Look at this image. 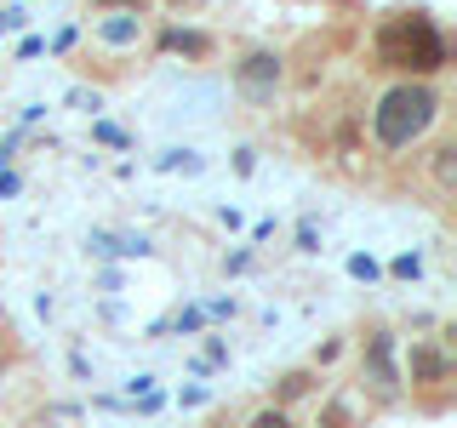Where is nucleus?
Here are the masks:
<instances>
[{"label": "nucleus", "mask_w": 457, "mask_h": 428, "mask_svg": "<svg viewBox=\"0 0 457 428\" xmlns=\"http://www.w3.org/2000/svg\"><path fill=\"white\" fill-rule=\"evenodd\" d=\"M378 57L389 69H418V75H428V69L446 63V40H440V29L428 18H389L378 29Z\"/></svg>", "instance_id": "1"}, {"label": "nucleus", "mask_w": 457, "mask_h": 428, "mask_svg": "<svg viewBox=\"0 0 457 428\" xmlns=\"http://www.w3.org/2000/svg\"><path fill=\"white\" fill-rule=\"evenodd\" d=\"M257 428H292V423H286L280 411H263V417H257Z\"/></svg>", "instance_id": "3"}, {"label": "nucleus", "mask_w": 457, "mask_h": 428, "mask_svg": "<svg viewBox=\"0 0 457 428\" xmlns=\"http://www.w3.org/2000/svg\"><path fill=\"white\" fill-rule=\"evenodd\" d=\"M428 120H435V92L428 86H395L371 114V132H378L383 149H406L411 137L428 132Z\"/></svg>", "instance_id": "2"}]
</instances>
